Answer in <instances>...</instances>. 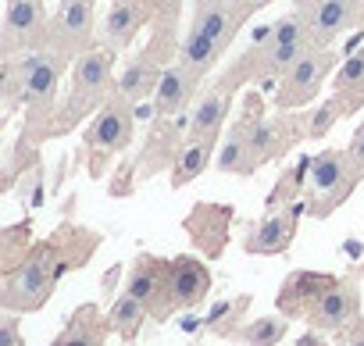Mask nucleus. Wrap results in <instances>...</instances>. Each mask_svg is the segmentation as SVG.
Masks as SVG:
<instances>
[{
  "label": "nucleus",
  "mask_w": 364,
  "mask_h": 346,
  "mask_svg": "<svg viewBox=\"0 0 364 346\" xmlns=\"http://www.w3.org/2000/svg\"><path fill=\"white\" fill-rule=\"evenodd\" d=\"M318 4H321V0H293V11H304V15H311Z\"/></svg>",
  "instance_id": "33"
},
{
  "label": "nucleus",
  "mask_w": 364,
  "mask_h": 346,
  "mask_svg": "<svg viewBox=\"0 0 364 346\" xmlns=\"http://www.w3.org/2000/svg\"><path fill=\"white\" fill-rule=\"evenodd\" d=\"M232 111V90H225L222 82L204 90L200 100L190 107V129L186 139H222L225 118Z\"/></svg>",
  "instance_id": "18"
},
{
  "label": "nucleus",
  "mask_w": 364,
  "mask_h": 346,
  "mask_svg": "<svg viewBox=\"0 0 364 346\" xmlns=\"http://www.w3.org/2000/svg\"><path fill=\"white\" fill-rule=\"evenodd\" d=\"M222 58H225V47L218 40L204 36L200 29H186V36H182V43H178V54H175V61L182 68H190L197 79H208L218 68Z\"/></svg>",
  "instance_id": "23"
},
{
  "label": "nucleus",
  "mask_w": 364,
  "mask_h": 346,
  "mask_svg": "<svg viewBox=\"0 0 364 346\" xmlns=\"http://www.w3.org/2000/svg\"><path fill=\"white\" fill-rule=\"evenodd\" d=\"M243 22H247V18H243V11L236 8V0H197L190 29H200L204 36L218 40V43L229 50V43L236 40V33H240Z\"/></svg>",
  "instance_id": "19"
},
{
  "label": "nucleus",
  "mask_w": 364,
  "mask_h": 346,
  "mask_svg": "<svg viewBox=\"0 0 364 346\" xmlns=\"http://www.w3.org/2000/svg\"><path fill=\"white\" fill-rule=\"evenodd\" d=\"M125 289L150 310L154 321H168L171 314H178L175 303H171V257L139 254V257L129 264Z\"/></svg>",
  "instance_id": "7"
},
{
  "label": "nucleus",
  "mask_w": 364,
  "mask_h": 346,
  "mask_svg": "<svg viewBox=\"0 0 364 346\" xmlns=\"http://www.w3.org/2000/svg\"><path fill=\"white\" fill-rule=\"evenodd\" d=\"M114 93V50L104 43L90 47L72 61L68 79V104H65V125H75L82 114L100 111V104Z\"/></svg>",
  "instance_id": "4"
},
{
  "label": "nucleus",
  "mask_w": 364,
  "mask_h": 346,
  "mask_svg": "<svg viewBox=\"0 0 364 346\" xmlns=\"http://www.w3.org/2000/svg\"><path fill=\"white\" fill-rule=\"evenodd\" d=\"M364 171L353 164L350 150L343 146H325L311 157L307 164V183H304V204H307V215H314V222L328 218L332 211H339L350 193L360 186Z\"/></svg>",
  "instance_id": "3"
},
{
  "label": "nucleus",
  "mask_w": 364,
  "mask_h": 346,
  "mask_svg": "<svg viewBox=\"0 0 364 346\" xmlns=\"http://www.w3.org/2000/svg\"><path fill=\"white\" fill-rule=\"evenodd\" d=\"M215 168L225 171V175H254L261 168L254 157V143H250V121L247 114L232 121V129L218 139V153H215Z\"/></svg>",
  "instance_id": "20"
},
{
  "label": "nucleus",
  "mask_w": 364,
  "mask_h": 346,
  "mask_svg": "<svg viewBox=\"0 0 364 346\" xmlns=\"http://www.w3.org/2000/svg\"><path fill=\"white\" fill-rule=\"evenodd\" d=\"M307 211V204H293V207H279V211H268L264 218H257L247 236H243V250L250 257H279L293 247L296 239V229H300V215Z\"/></svg>",
  "instance_id": "10"
},
{
  "label": "nucleus",
  "mask_w": 364,
  "mask_h": 346,
  "mask_svg": "<svg viewBox=\"0 0 364 346\" xmlns=\"http://www.w3.org/2000/svg\"><path fill=\"white\" fill-rule=\"evenodd\" d=\"M164 68H168V65H164V58H161V50H157V43H154V47H146L143 54H136V58H129V61L122 65V72L114 75V90H118L125 100H132V104L154 100V90H157Z\"/></svg>",
  "instance_id": "14"
},
{
  "label": "nucleus",
  "mask_w": 364,
  "mask_h": 346,
  "mask_svg": "<svg viewBox=\"0 0 364 346\" xmlns=\"http://www.w3.org/2000/svg\"><path fill=\"white\" fill-rule=\"evenodd\" d=\"M97 247H100V232L75 229V225H65L61 232L47 236L36 247H29L4 271V289H0L4 310H18V314L40 310L50 300V293L58 289V282L72 268H82L93 257Z\"/></svg>",
  "instance_id": "1"
},
{
  "label": "nucleus",
  "mask_w": 364,
  "mask_h": 346,
  "mask_svg": "<svg viewBox=\"0 0 364 346\" xmlns=\"http://www.w3.org/2000/svg\"><path fill=\"white\" fill-rule=\"evenodd\" d=\"M229 218H232V211H229V207L200 204V207H193V215H190L186 229H190V236L197 239V247H200V250H208L211 257H218V254H222V247H225V236H229Z\"/></svg>",
  "instance_id": "22"
},
{
  "label": "nucleus",
  "mask_w": 364,
  "mask_h": 346,
  "mask_svg": "<svg viewBox=\"0 0 364 346\" xmlns=\"http://www.w3.org/2000/svg\"><path fill=\"white\" fill-rule=\"evenodd\" d=\"M211 286H215V275L200 257H193V254L171 257V303H175V310L200 307L208 300Z\"/></svg>",
  "instance_id": "13"
},
{
  "label": "nucleus",
  "mask_w": 364,
  "mask_h": 346,
  "mask_svg": "<svg viewBox=\"0 0 364 346\" xmlns=\"http://www.w3.org/2000/svg\"><path fill=\"white\" fill-rule=\"evenodd\" d=\"M346 150H350V157H353V164L364 171V121L353 129V136H350V143H346Z\"/></svg>",
  "instance_id": "30"
},
{
  "label": "nucleus",
  "mask_w": 364,
  "mask_h": 346,
  "mask_svg": "<svg viewBox=\"0 0 364 346\" xmlns=\"http://www.w3.org/2000/svg\"><path fill=\"white\" fill-rule=\"evenodd\" d=\"M200 82H204V79H197L190 68H182L178 61H175V65H168V68L161 72L157 90H154L157 118H182V114L190 111V104L197 100Z\"/></svg>",
  "instance_id": "16"
},
{
  "label": "nucleus",
  "mask_w": 364,
  "mask_h": 346,
  "mask_svg": "<svg viewBox=\"0 0 364 346\" xmlns=\"http://www.w3.org/2000/svg\"><path fill=\"white\" fill-rule=\"evenodd\" d=\"M289 321L282 310L279 314H264V318H254L247 325L236 328V342L240 346H279L286 335H289Z\"/></svg>",
  "instance_id": "27"
},
{
  "label": "nucleus",
  "mask_w": 364,
  "mask_h": 346,
  "mask_svg": "<svg viewBox=\"0 0 364 346\" xmlns=\"http://www.w3.org/2000/svg\"><path fill=\"white\" fill-rule=\"evenodd\" d=\"M336 68H339V54H336L332 47H311V50L279 79V93H275L279 111H296V107L311 104V100L321 93L325 79H328Z\"/></svg>",
  "instance_id": "5"
},
{
  "label": "nucleus",
  "mask_w": 364,
  "mask_h": 346,
  "mask_svg": "<svg viewBox=\"0 0 364 346\" xmlns=\"http://www.w3.org/2000/svg\"><path fill=\"white\" fill-rule=\"evenodd\" d=\"M360 4L364 0H321V4L307 15L314 47H332L339 36H346L360 22Z\"/></svg>",
  "instance_id": "17"
},
{
  "label": "nucleus",
  "mask_w": 364,
  "mask_h": 346,
  "mask_svg": "<svg viewBox=\"0 0 364 346\" xmlns=\"http://www.w3.org/2000/svg\"><path fill=\"white\" fill-rule=\"evenodd\" d=\"M97 36V0H61L58 15L50 18V50H58L61 58L75 61L79 54H86Z\"/></svg>",
  "instance_id": "9"
},
{
  "label": "nucleus",
  "mask_w": 364,
  "mask_h": 346,
  "mask_svg": "<svg viewBox=\"0 0 364 346\" xmlns=\"http://www.w3.org/2000/svg\"><path fill=\"white\" fill-rule=\"evenodd\" d=\"M154 11H157V0H111V8H107V15H104V22H100L97 40H100L107 50L122 54V50H129V47L136 43V36L154 22Z\"/></svg>",
  "instance_id": "11"
},
{
  "label": "nucleus",
  "mask_w": 364,
  "mask_h": 346,
  "mask_svg": "<svg viewBox=\"0 0 364 346\" xmlns=\"http://www.w3.org/2000/svg\"><path fill=\"white\" fill-rule=\"evenodd\" d=\"M215 153H218V139H186V146L178 150V157H175V164L168 171L171 190H182V186H190L193 179H200L208 171V164L215 161Z\"/></svg>",
  "instance_id": "24"
},
{
  "label": "nucleus",
  "mask_w": 364,
  "mask_h": 346,
  "mask_svg": "<svg viewBox=\"0 0 364 346\" xmlns=\"http://www.w3.org/2000/svg\"><path fill=\"white\" fill-rule=\"evenodd\" d=\"M136 104L132 100H125L118 90L100 104V111L93 114V121H90V129H86V146H90V153H93V161L97 157H114V153H122V150H129L132 146V136H136Z\"/></svg>",
  "instance_id": "6"
},
{
  "label": "nucleus",
  "mask_w": 364,
  "mask_h": 346,
  "mask_svg": "<svg viewBox=\"0 0 364 346\" xmlns=\"http://www.w3.org/2000/svg\"><path fill=\"white\" fill-rule=\"evenodd\" d=\"M107 332H114L111 318H104L97 310V303H82L68 318V325L61 328V335L54 342L58 346H107Z\"/></svg>",
  "instance_id": "21"
},
{
  "label": "nucleus",
  "mask_w": 364,
  "mask_h": 346,
  "mask_svg": "<svg viewBox=\"0 0 364 346\" xmlns=\"http://www.w3.org/2000/svg\"><path fill=\"white\" fill-rule=\"evenodd\" d=\"M307 325L318 328V332H350L360 325V296H357V286L346 282V279H336L328 286V293L318 300V307L307 314Z\"/></svg>",
  "instance_id": "12"
},
{
  "label": "nucleus",
  "mask_w": 364,
  "mask_h": 346,
  "mask_svg": "<svg viewBox=\"0 0 364 346\" xmlns=\"http://www.w3.org/2000/svg\"><path fill=\"white\" fill-rule=\"evenodd\" d=\"M346 114H353V107H350L339 93H332L325 104H318L311 114H304V136H307V139H321V136H328V129H332L339 118H346Z\"/></svg>",
  "instance_id": "28"
},
{
  "label": "nucleus",
  "mask_w": 364,
  "mask_h": 346,
  "mask_svg": "<svg viewBox=\"0 0 364 346\" xmlns=\"http://www.w3.org/2000/svg\"><path fill=\"white\" fill-rule=\"evenodd\" d=\"M336 282V275L328 271H293L286 275L279 296H275V307L286 314V318H304L318 307V300L328 293V286Z\"/></svg>",
  "instance_id": "15"
},
{
  "label": "nucleus",
  "mask_w": 364,
  "mask_h": 346,
  "mask_svg": "<svg viewBox=\"0 0 364 346\" xmlns=\"http://www.w3.org/2000/svg\"><path fill=\"white\" fill-rule=\"evenodd\" d=\"M332 93H339L353 111L364 107V47L350 50V54L339 61V68H336V75H332Z\"/></svg>",
  "instance_id": "25"
},
{
  "label": "nucleus",
  "mask_w": 364,
  "mask_h": 346,
  "mask_svg": "<svg viewBox=\"0 0 364 346\" xmlns=\"http://www.w3.org/2000/svg\"><path fill=\"white\" fill-rule=\"evenodd\" d=\"M50 43V18L43 0H8L4 8V33L0 47L4 58H18L29 50H47Z\"/></svg>",
  "instance_id": "8"
},
{
  "label": "nucleus",
  "mask_w": 364,
  "mask_h": 346,
  "mask_svg": "<svg viewBox=\"0 0 364 346\" xmlns=\"http://www.w3.org/2000/svg\"><path fill=\"white\" fill-rule=\"evenodd\" d=\"M346 339H343V346H364V325H357V328H350V332H343Z\"/></svg>",
  "instance_id": "32"
},
{
  "label": "nucleus",
  "mask_w": 364,
  "mask_h": 346,
  "mask_svg": "<svg viewBox=\"0 0 364 346\" xmlns=\"http://www.w3.org/2000/svg\"><path fill=\"white\" fill-rule=\"evenodd\" d=\"M72 61L58 50H29L18 58H4V107L15 114L29 107L33 114H47L58 100V82Z\"/></svg>",
  "instance_id": "2"
},
{
  "label": "nucleus",
  "mask_w": 364,
  "mask_h": 346,
  "mask_svg": "<svg viewBox=\"0 0 364 346\" xmlns=\"http://www.w3.org/2000/svg\"><path fill=\"white\" fill-rule=\"evenodd\" d=\"M272 4V0H236V8L243 11V18H250V15H257V11H264Z\"/></svg>",
  "instance_id": "31"
},
{
  "label": "nucleus",
  "mask_w": 364,
  "mask_h": 346,
  "mask_svg": "<svg viewBox=\"0 0 364 346\" xmlns=\"http://www.w3.org/2000/svg\"><path fill=\"white\" fill-rule=\"evenodd\" d=\"M0 346H26V335L18 328V310L0 314Z\"/></svg>",
  "instance_id": "29"
},
{
  "label": "nucleus",
  "mask_w": 364,
  "mask_h": 346,
  "mask_svg": "<svg viewBox=\"0 0 364 346\" xmlns=\"http://www.w3.org/2000/svg\"><path fill=\"white\" fill-rule=\"evenodd\" d=\"M107 318H111V328H114V335L122 339V342H132L136 335H139V328H143V321L150 318V310L129 293V289H122L118 296H114V303L107 307Z\"/></svg>",
  "instance_id": "26"
},
{
  "label": "nucleus",
  "mask_w": 364,
  "mask_h": 346,
  "mask_svg": "<svg viewBox=\"0 0 364 346\" xmlns=\"http://www.w3.org/2000/svg\"><path fill=\"white\" fill-rule=\"evenodd\" d=\"M50 346H58V342H50Z\"/></svg>",
  "instance_id": "34"
}]
</instances>
